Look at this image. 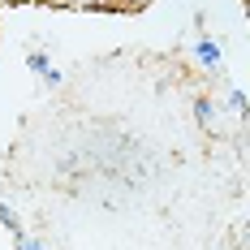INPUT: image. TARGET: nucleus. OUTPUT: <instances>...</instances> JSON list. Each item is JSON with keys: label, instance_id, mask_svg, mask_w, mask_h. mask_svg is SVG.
<instances>
[]
</instances>
